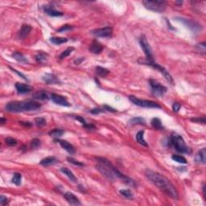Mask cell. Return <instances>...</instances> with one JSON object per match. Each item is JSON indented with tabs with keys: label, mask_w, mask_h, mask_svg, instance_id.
<instances>
[{
	"label": "cell",
	"mask_w": 206,
	"mask_h": 206,
	"mask_svg": "<svg viewBox=\"0 0 206 206\" xmlns=\"http://www.w3.org/2000/svg\"><path fill=\"white\" fill-rule=\"evenodd\" d=\"M139 62H140L141 64H147V65H149V66H151L153 67L154 69H157V70H159V71L160 72V73H162V74L164 75V77L166 78L168 82H170V83H173V80H172V76L170 75L169 73L167 71L166 69H164V67L160 66L159 64H156V62H154V61H139Z\"/></svg>",
	"instance_id": "obj_7"
},
{
	"label": "cell",
	"mask_w": 206,
	"mask_h": 206,
	"mask_svg": "<svg viewBox=\"0 0 206 206\" xmlns=\"http://www.w3.org/2000/svg\"><path fill=\"white\" fill-rule=\"evenodd\" d=\"M40 146V140L38 139H33L31 141V147H32L33 149H36Z\"/></svg>",
	"instance_id": "obj_39"
},
{
	"label": "cell",
	"mask_w": 206,
	"mask_h": 206,
	"mask_svg": "<svg viewBox=\"0 0 206 206\" xmlns=\"http://www.w3.org/2000/svg\"><path fill=\"white\" fill-rule=\"evenodd\" d=\"M90 51L93 54H100L103 50V46L100 43L94 40L93 42L90 44Z\"/></svg>",
	"instance_id": "obj_17"
},
{
	"label": "cell",
	"mask_w": 206,
	"mask_h": 206,
	"mask_svg": "<svg viewBox=\"0 0 206 206\" xmlns=\"http://www.w3.org/2000/svg\"><path fill=\"white\" fill-rule=\"evenodd\" d=\"M105 111V110H104V108H94L92 110H91V113L92 114H99V113H102V112H104Z\"/></svg>",
	"instance_id": "obj_45"
},
{
	"label": "cell",
	"mask_w": 206,
	"mask_h": 206,
	"mask_svg": "<svg viewBox=\"0 0 206 206\" xmlns=\"http://www.w3.org/2000/svg\"><path fill=\"white\" fill-rule=\"evenodd\" d=\"M192 121L194 122H197V123H205V117H202V118H196V119H191Z\"/></svg>",
	"instance_id": "obj_42"
},
{
	"label": "cell",
	"mask_w": 206,
	"mask_h": 206,
	"mask_svg": "<svg viewBox=\"0 0 206 206\" xmlns=\"http://www.w3.org/2000/svg\"><path fill=\"white\" fill-rule=\"evenodd\" d=\"M120 193L122 195L125 196L126 198L127 199H132L133 198V194L132 193L130 192L128 189H122V190H120Z\"/></svg>",
	"instance_id": "obj_35"
},
{
	"label": "cell",
	"mask_w": 206,
	"mask_h": 206,
	"mask_svg": "<svg viewBox=\"0 0 206 206\" xmlns=\"http://www.w3.org/2000/svg\"><path fill=\"white\" fill-rule=\"evenodd\" d=\"M170 143L174 147L177 151H179L180 153H190L189 148L186 146L185 140L180 135H177V134H172L170 138Z\"/></svg>",
	"instance_id": "obj_4"
},
{
	"label": "cell",
	"mask_w": 206,
	"mask_h": 206,
	"mask_svg": "<svg viewBox=\"0 0 206 206\" xmlns=\"http://www.w3.org/2000/svg\"><path fill=\"white\" fill-rule=\"evenodd\" d=\"M41 107L39 102L33 101H25V102H10L6 105V110L8 112H24V111H34L37 110Z\"/></svg>",
	"instance_id": "obj_3"
},
{
	"label": "cell",
	"mask_w": 206,
	"mask_h": 206,
	"mask_svg": "<svg viewBox=\"0 0 206 206\" xmlns=\"http://www.w3.org/2000/svg\"><path fill=\"white\" fill-rule=\"evenodd\" d=\"M74 118L77 119V121H79L80 122H81V123H82V124L83 125V126H85V124H87V122H85V119H83L82 117H81V116H74Z\"/></svg>",
	"instance_id": "obj_46"
},
{
	"label": "cell",
	"mask_w": 206,
	"mask_h": 206,
	"mask_svg": "<svg viewBox=\"0 0 206 206\" xmlns=\"http://www.w3.org/2000/svg\"><path fill=\"white\" fill-rule=\"evenodd\" d=\"M35 123L37 127H43L46 124V120L44 118H36L35 119Z\"/></svg>",
	"instance_id": "obj_36"
},
{
	"label": "cell",
	"mask_w": 206,
	"mask_h": 206,
	"mask_svg": "<svg viewBox=\"0 0 206 206\" xmlns=\"http://www.w3.org/2000/svg\"><path fill=\"white\" fill-rule=\"evenodd\" d=\"M33 98L35 99H37V100H48L49 98V96H48V93L45 92L44 90H41V91L36 93L33 96Z\"/></svg>",
	"instance_id": "obj_23"
},
{
	"label": "cell",
	"mask_w": 206,
	"mask_h": 206,
	"mask_svg": "<svg viewBox=\"0 0 206 206\" xmlns=\"http://www.w3.org/2000/svg\"><path fill=\"white\" fill-rule=\"evenodd\" d=\"M31 31H32V27L29 26V25H27V24H24L22 26L20 31H19V37L21 39H24L25 37L29 35Z\"/></svg>",
	"instance_id": "obj_20"
},
{
	"label": "cell",
	"mask_w": 206,
	"mask_h": 206,
	"mask_svg": "<svg viewBox=\"0 0 206 206\" xmlns=\"http://www.w3.org/2000/svg\"><path fill=\"white\" fill-rule=\"evenodd\" d=\"M103 108H104V110H107V111H110V112H116V110L114 108H111V107H110V106H103Z\"/></svg>",
	"instance_id": "obj_47"
},
{
	"label": "cell",
	"mask_w": 206,
	"mask_h": 206,
	"mask_svg": "<svg viewBox=\"0 0 206 206\" xmlns=\"http://www.w3.org/2000/svg\"><path fill=\"white\" fill-rule=\"evenodd\" d=\"M145 119L141 117H135L132 118L129 121V123L130 125H145Z\"/></svg>",
	"instance_id": "obj_26"
},
{
	"label": "cell",
	"mask_w": 206,
	"mask_h": 206,
	"mask_svg": "<svg viewBox=\"0 0 206 206\" xmlns=\"http://www.w3.org/2000/svg\"><path fill=\"white\" fill-rule=\"evenodd\" d=\"M72 29H73V27H72L71 25H68V24H66V25H64V26H62L61 27H60V28L57 30V32H67V31H70V30Z\"/></svg>",
	"instance_id": "obj_40"
},
{
	"label": "cell",
	"mask_w": 206,
	"mask_h": 206,
	"mask_svg": "<svg viewBox=\"0 0 206 206\" xmlns=\"http://www.w3.org/2000/svg\"><path fill=\"white\" fill-rule=\"evenodd\" d=\"M96 73L98 74V76H100V77H106L110 73V71L108 69H105V68L98 66L96 67Z\"/></svg>",
	"instance_id": "obj_29"
},
{
	"label": "cell",
	"mask_w": 206,
	"mask_h": 206,
	"mask_svg": "<svg viewBox=\"0 0 206 206\" xmlns=\"http://www.w3.org/2000/svg\"><path fill=\"white\" fill-rule=\"evenodd\" d=\"M10 69H11V70H12V71H13V72L16 73L18 74L19 76H20V77H23V78H24V80H27V77H25V76H24V75H23V74H22V73H19V72L17 71V70H16V69H12V68H10Z\"/></svg>",
	"instance_id": "obj_49"
},
{
	"label": "cell",
	"mask_w": 206,
	"mask_h": 206,
	"mask_svg": "<svg viewBox=\"0 0 206 206\" xmlns=\"http://www.w3.org/2000/svg\"><path fill=\"white\" fill-rule=\"evenodd\" d=\"M143 3L147 9L156 12L164 11L167 7V3L164 1H143Z\"/></svg>",
	"instance_id": "obj_5"
},
{
	"label": "cell",
	"mask_w": 206,
	"mask_h": 206,
	"mask_svg": "<svg viewBox=\"0 0 206 206\" xmlns=\"http://www.w3.org/2000/svg\"><path fill=\"white\" fill-rule=\"evenodd\" d=\"M44 12L48 16H53V17H59L64 15V13H62L61 11H56L53 6H45Z\"/></svg>",
	"instance_id": "obj_16"
},
{
	"label": "cell",
	"mask_w": 206,
	"mask_h": 206,
	"mask_svg": "<svg viewBox=\"0 0 206 206\" xmlns=\"http://www.w3.org/2000/svg\"><path fill=\"white\" fill-rule=\"evenodd\" d=\"M21 179H22L21 174H20V173H19V172H16V173L14 174L13 178H12L11 181H12V183L15 184L16 185H21Z\"/></svg>",
	"instance_id": "obj_32"
},
{
	"label": "cell",
	"mask_w": 206,
	"mask_h": 206,
	"mask_svg": "<svg viewBox=\"0 0 206 206\" xmlns=\"http://www.w3.org/2000/svg\"><path fill=\"white\" fill-rule=\"evenodd\" d=\"M56 142H58L60 143V145L62 147V148H64L65 151H67L69 153L74 154L75 153V147L73 146L72 145L71 143H69V142H67L65 140H61V139H56Z\"/></svg>",
	"instance_id": "obj_14"
},
{
	"label": "cell",
	"mask_w": 206,
	"mask_h": 206,
	"mask_svg": "<svg viewBox=\"0 0 206 206\" xmlns=\"http://www.w3.org/2000/svg\"><path fill=\"white\" fill-rule=\"evenodd\" d=\"M180 107H181V106H180V103L178 102H175L174 104L172 105V110H173L174 112H178V111L180 110Z\"/></svg>",
	"instance_id": "obj_44"
},
{
	"label": "cell",
	"mask_w": 206,
	"mask_h": 206,
	"mask_svg": "<svg viewBox=\"0 0 206 206\" xmlns=\"http://www.w3.org/2000/svg\"><path fill=\"white\" fill-rule=\"evenodd\" d=\"M149 83H150V85L151 87L152 93L156 97H162L167 92V88L164 87V85H160L159 82H157L155 80L151 79L149 81Z\"/></svg>",
	"instance_id": "obj_8"
},
{
	"label": "cell",
	"mask_w": 206,
	"mask_h": 206,
	"mask_svg": "<svg viewBox=\"0 0 206 206\" xmlns=\"http://www.w3.org/2000/svg\"><path fill=\"white\" fill-rule=\"evenodd\" d=\"M146 176L147 177L151 182H152L156 187L164 192L166 195L174 199L178 198V192L175 186L170 182V180L158 172L151 170H147L145 172Z\"/></svg>",
	"instance_id": "obj_2"
},
{
	"label": "cell",
	"mask_w": 206,
	"mask_h": 206,
	"mask_svg": "<svg viewBox=\"0 0 206 206\" xmlns=\"http://www.w3.org/2000/svg\"><path fill=\"white\" fill-rule=\"evenodd\" d=\"M50 98H52V100L57 104L59 106H70V104L69 103V102L67 101V99L61 95H59V94H56V93H52L50 96Z\"/></svg>",
	"instance_id": "obj_12"
},
{
	"label": "cell",
	"mask_w": 206,
	"mask_h": 206,
	"mask_svg": "<svg viewBox=\"0 0 206 206\" xmlns=\"http://www.w3.org/2000/svg\"><path fill=\"white\" fill-rule=\"evenodd\" d=\"M43 80L48 85H54V84H58L60 83V80L58 79V77H56L54 74L52 73H46L43 77Z\"/></svg>",
	"instance_id": "obj_15"
},
{
	"label": "cell",
	"mask_w": 206,
	"mask_h": 206,
	"mask_svg": "<svg viewBox=\"0 0 206 206\" xmlns=\"http://www.w3.org/2000/svg\"><path fill=\"white\" fill-rule=\"evenodd\" d=\"M129 99L131 102H133L135 105L138 106H141V107H145V108H155L159 109L161 108V106L159 104H157L155 102L149 100H142L139 98H136L135 96H130Z\"/></svg>",
	"instance_id": "obj_6"
},
{
	"label": "cell",
	"mask_w": 206,
	"mask_h": 206,
	"mask_svg": "<svg viewBox=\"0 0 206 206\" xmlns=\"http://www.w3.org/2000/svg\"><path fill=\"white\" fill-rule=\"evenodd\" d=\"M151 126L156 130H163L164 129V127L162 125L161 120L158 118H154L152 120H151Z\"/></svg>",
	"instance_id": "obj_27"
},
{
	"label": "cell",
	"mask_w": 206,
	"mask_h": 206,
	"mask_svg": "<svg viewBox=\"0 0 206 206\" xmlns=\"http://www.w3.org/2000/svg\"><path fill=\"white\" fill-rule=\"evenodd\" d=\"M64 133V131L63 130L56 128V129L49 131V132H48V135H50V136H53V137L58 138V137H61V135H63Z\"/></svg>",
	"instance_id": "obj_31"
},
{
	"label": "cell",
	"mask_w": 206,
	"mask_h": 206,
	"mask_svg": "<svg viewBox=\"0 0 206 206\" xmlns=\"http://www.w3.org/2000/svg\"><path fill=\"white\" fill-rule=\"evenodd\" d=\"M16 89L19 93H27L31 92V87L27 84H23V83H19L17 82L16 84Z\"/></svg>",
	"instance_id": "obj_19"
},
{
	"label": "cell",
	"mask_w": 206,
	"mask_h": 206,
	"mask_svg": "<svg viewBox=\"0 0 206 206\" xmlns=\"http://www.w3.org/2000/svg\"><path fill=\"white\" fill-rule=\"evenodd\" d=\"M178 19L180 22H182L183 24H185L186 26L189 27L192 31L193 32H198V31H201L202 29L201 24H197L196 22L192 21V20H189V19H186L183 18H176Z\"/></svg>",
	"instance_id": "obj_11"
},
{
	"label": "cell",
	"mask_w": 206,
	"mask_h": 206,
	"mask_svg": "<svg viewBox=\"0 0 206 206\" xmlns=\"http://www.w3.org/2000/svg\"><path fill=\"white\" fill-rule=\"evenodd\" d=\"M5 122H6V120L3 119V118H2V119H1V122H2V123H4Z\"/></svg>",
	"instance_id": "obj_51"
},
{
	"label": "cell",
	"mask_w": 206,
	"mask_h": 206,
	"mask_svg": "<svg viewBox=\"0 0 206 206\" xmlns=\"http://www.w3.org/2000/svg\"><path fill=\"white\" fill-rule=\"evenodd\" d=\"M139 44L141 48H143V52L145 53L147 60L149 61H153V55H152V52H151V48L150 47L149 43L147 42V40L146 39V37L144 36H142L139 40Z\"/></svg>",
	"instance_id": "obj_9"
},
{
	"label": "cell",
	"mask_w": 206,
	"mask_h": 206,
	"mask_svg": "<svg viewBox=\"0 0 206 206\" xmlns=\"http://www.w3.org/2000/svg\"><path fill=\"white\" fill-rule=\"evenodd\" d=\"M50 41L54 44H62L64 43H66L68 41L67 38H63V37H52L50 39Z\"/></svg>",
	"instance_id": "obj_28"
},
{
	"label": "cell",
	"mask_w": 206,
	"mask_h": 206,
	"mask_svg": "<svg viewBox=\"0 0 206 206\" xmlns=\"http://www.w3.org/2000/svg\"><path fill=\"white\" fill-rule=\"evenodd\" d=\"M12 56L14 57L15 60H16L19 62H21V63H27V59L24 54H22L21 53L19 52H16L12 54Z\"/></svg>",
	"instance_id": "obj_24"
},
{
	"label": "cell",
	"mask_w": 206,
	"mask_h": 206,
	"mask_svg": "<svg viewBox=\"0 0 206 206\" xmlns=\"http://www.w3.org/2000/svg\"><path fill=\"white\" fill-rule=\"evenodd\" d=\"M84 127L85 128H86V129L88 130H93V129H95V126L93 124H85V126H84Z\"/></svg>",
	"instance_id": "obj_48"
},
{
	"label": "cell",
	"mask_w": 206,
	"mask_h": 206,
	"mask_svg": "<svg viewBox=\"0 0 206 206\" xmlns=\"http://www.w3.org/2000/svg\"><path fill=\"white\" fill-rule=\"evenodd\" d=\"M85 60V58H83V57H81V58H78L77 59V60H75L74 61V63L76 64H80L82 63V61Z\"/></svg>",
	"instance_id": "obj_50"
},
{
	"label": "cell",
	"mask_w": 206,
	"mask_h": 206,
	"mask_svg": "<svg viewBox=\"0 0 206 206\" xmlns=\"http://www.w3.org/2000/svg\"><path fill=\"white\" fill-rule=\"evenodd\" d=\"M196 47L198 48V50L200 51V53H205V43H202V44H197Z\"/></svg>",
	"instance_id": "obj_43"
},
{
	"label": "cell",
	"mask_w": 206,
	"mask_h": 206,
	"mask_svg": "<svg viewBox=\"0 0 206 206\" xmlns=\"http://www.w3.org/2000/svg\"><path fill=\"white\" fill-rule=\"evenodd\" d=\"M96 37H110L113 33V28L111 27H105L103 28H98L91 32Z\"/></svg>",
	"instance_id": "obj_10"
},
{
	"label": "cell",
	"mask_w": 206,
	"mask_h": 206,
	"mask_svg": "<svg viewBox=\"0 0 206 206\" xmlns=\"http://www.w3.org/2000/svg\"><path fill=\"white\" fill-rule=\"evenodd\" d=\"M73 50H74L73 47H69V48H68L67 49H65V50L64 51L63 53H61V56H60V59H64V58H65V57H67V56H69Z\"/></svg>",
	"instance_id": "obj_34"
},
{
	"label": "cell",
	"mask_w": 206,
	"mask_h": 206,
	"mask_svg": "<svg viewBox=\"0 0 206 206\" xmlns=\"http://www.w3.org/2000/svg\"><path fill=\"white\" fill-rule=\"evenodd\" d=\"M96 159L98 163V165L96 166V168L108 180L114 181L117 179H120L126 185H129L130 187H132V188L136 187V183L132 179H130V177L125 176L122 172H119L108 159L102 158V157H98Z\"/></svg>",
	"instance_id": "obj_1"
},
{
	"label": "cell",
	"mask_w": 206,
	"mask_h": 206,
	"mask_svg": "<svg viewBox=\"0 0 206 206\" xmlns=\"http://www.w3.org/2000/svg\"><path fill=\"white\" fill-rule=\"evenodd\" d=\"M205 156H206V149L205 148H202V149L200 150V151L196 153V155L195 161L196 162V163H198V164H205L206 161Z\"/></svg>",
	"instance_id": "obj_18"
},
{
	"label": "cell",
	"mask_w": 206,
	"mask_h": 206,
	"mask_svg": "<svg viewBox=\"0 0 206 206\" xmlns=\"http://www.w3.org/2000/svg\"><path fill=\"white\" fill-rule=\"evenodd\" d=\"M172 159L174 161L177 162V163H180V164H187V160L185 157L180 156H177V155H174L172 156Z\"/></svg>",
	"instance_id": "obj_33"
},
{
	"label": "cell",
	"mask_w": 206,
	"mask_h": 206,
	"mask_svg": "<svg viewBox=\"0 0 206 206\" xmlns=\"http://www.w3.org/2000/svg\"><path fill=\"white\" fill-rule=\"evenodd\" d=\"M61 171L63 172L64 174L66 176L69 177V179L71 180V181H73V182H77V177L74 176L73 173L69 168H67V167H61Z\"/></svg>",
	"instance_id": "obj_22"
},
{
	"label": "cell",
	"mask_w": 206,
	"mask_h": 206,
	"mask_svg": "<svg viewBox=\"0 0 206 206\" xmlns=\"http://www.w3.org/2000/svg\"><path fill=\"white\" fill-rule=\"evenodd\" d=\"M57 162V159L53 157V156H48V157H46V158L43 159L42 160L40 161V164L41 165L44 167L49 166V165H53V164H56Z\"/></svg>",
	"instance_id": "obj_21"
},
{
	"label": "cell",
	"mask_w": 206,
	"mask_h": 206,
	"mask_svg": "<svg viewBox=\"0 0 206 206\" xmlns=\"http://www.w3.org/2000/svg\"><path fill=\"white\" fill-rule=\"evenodd\" d=\"M48 55L47 53H39L36 56V60L39 63H44L47 61Z\"/></svg>",
	"instance_id": "obj_30"
},
{
	"label": "cell",
	"mask_w": 206,
	"mask_h": 206,
	"mask_svg": "<svg viewBox=\"0 0 206 206\" xmlns=\"http://www.w3.org/2000/svg\"><path fill=\"white\" fill-rule=\"evenodd\" d=\"M5 141L6 143H7L8 146H11V147H12V146H16V144H17V140H16V139H13V138L11 137L7 138Z\"/></svg>",
	"instance_id": "obj_38"
},
{
	"label": "cell",
	"mask_w": 206,
	"mask_h": 206,
	"mask_svg": "<svg viewBox=\"0 0 206 206\" xmlns=\"http://www.w3.org/2000/svg\"><path fill=\"white\" fill-rule=\"evenodd\" d=\"M67 159H68V161H69V163H71V164H73V165H76V166H78V167L84 166V164H83V163H82V162H80V161H77V159L72 158V157H68Z\"/></svg>",
	"instance_id": "obj_37"
},
{
	"label": "cell",
	"mask_w": 206,
	"mask_h": 206,
	"mask_svg": "<svg viewBox=\"0 0 206 206\" xmlns=\"http://www.w3.org/2000/svg\"><path fill=\"white\" fill-rule=\"evenodd\" d=\"M64 198L66 199V201L72 205H81L79 199L77 198L73 193H70V192H67V193H64Z\"/></svg>",
	"instance_id": "obj_13"
},
{
	"label": "cell",
	"mask_w": 206,
	"mask_h": 206,
	"mask_svg": "<svg viewBox=\"0 0 206 206\" xmlns=\"http://www.w3.org/2000/svg\"><path fill=\"white\" fill-rule=\"evenodd\" d=\"M136 140H137L138 143L141 144V145L145 146V147H147L148 146L147 142L144 139V131L143 130H140V131H139L137 133V135H136Z\"/></svg>",
	"instance_id": "obj_25"
},
{
	"label": "cell",
	"mask_w": 206,
	"mask_h": 206,
	"mask_svg": "<svg viewBox=\"0 0 206 206\" xmlns=\"http://www.w3.org/2000/svg\"><path fill=\"white\" fill-rule=\"evenodd\" d=\"M8 203H9V200H8V198H7L6 196H4L3 195L0 196V205H1L3 206Z\"/></svg>",
	"instance_id": "obj_41"
}]
</instances>
